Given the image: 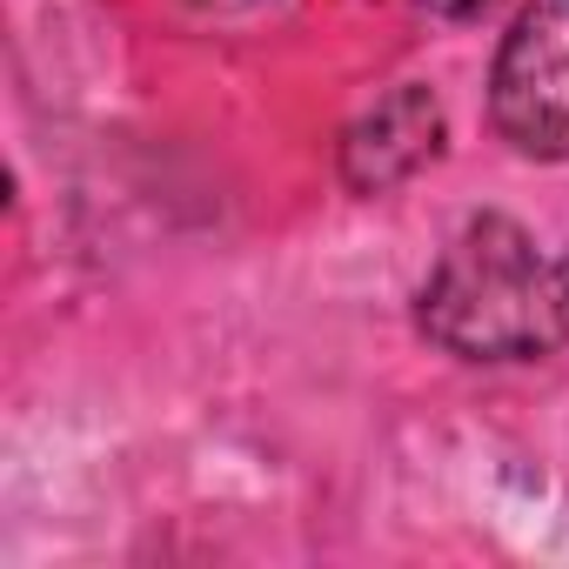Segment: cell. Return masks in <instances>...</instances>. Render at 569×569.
Returning <instances> with one entry per match:
<instances>
[{"mask_svg": "<svg viewBox=\"0 0 569 569\" xmlns=\"http://www.w3.org/2000/svg\"><path fill=\"white\" fill-rule=\"evenodd\" d=\"M416 329L456 362H542L569 349V241L542 248L516 214H469L436 254Z\"/></svg>", "mask_w": 569, "mask_h": 569, "instance_id": "6da1fadb", "label": "cell"}, {"mask_svg": "<svg viewBox=\"0 0 569 569\" xmlns=\"http://www.w3.org/2000/svg\"><path fill=\"white\" fill-rule=\"evenodd\" d=\"M489 121L529 161H569V0H522L489 68Z\"/></svg>", "mask_w": 569, "mask_h": 569, "instance_id": "7a4b0ae2", "label": "cell"}, {"mask_svg": "<svg viewBox=\"0 0 569 569\" xmlns=\"http://www.w3.org/2000/svg\"><path fill=\"white\" fill-rule=\"evenodd\" d=\"M449 141V114H442V94L422 88V81H402L389 88L376 108H362L342 141H336V174L349 194H389L402 181H416Z\"/></svg>", "mask_w": 569, "mask_h": 569, "instance_id": "3957f363", "label": "cell"}]
</instances>
